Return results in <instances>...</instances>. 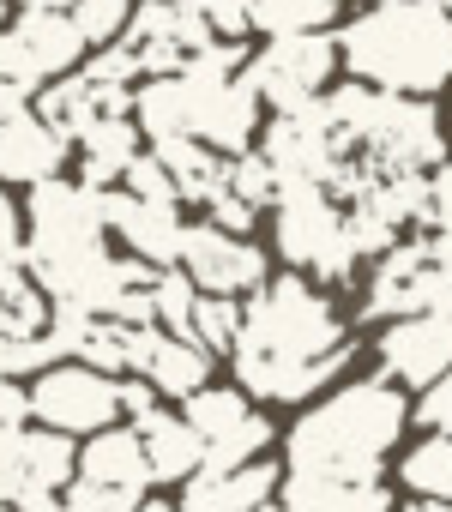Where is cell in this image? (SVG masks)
Masks as SVG:
<instances>
[{"instance_id": "30bf717a", "label": "cell", "mask_w": 452, "mask_h": 512, "mask_svg": "<svg viewBox=\"0 0 452 512\" xmlns=\"http://www.w3.org/2000/svg\"><path fill=\"white\" fill-rule=\"evenodd\" d=\"M260 151L272 157V169L284 175V187H296V181H320V187H326L332 169H338V157H344L350 145L338 139L326 103H302V109H278V115L266 121Z\"/></svg>"}, {"instance_id": "4316f807", "label": "cell", "mask_w": 452, "mask_h": 512, "mask_svg": "<svg viewBox=\"0 0 452 512\" xmlns=\"http://www.w3.org/2000/svg\"><path fill=\"white\" fill-rule=\"evenodd\" d=\"M193 302H199V284H193L181 266H157V278H151L157 326H163V332H187V326H193Z\"/></svg>"}, {"instance_id": "cb8c5ba5", "label": "cell", "mask_w": 452, "mask_h": 512, "mask_svg": "<svg viewBox=\"0 0 452 512\" xmlns=\"http://www.w3.org/2000/svg\"><path fill=\"white\" fill-rule=\"evenodd\" d=\"M187 410V422H193V434L211 446V440H223V434H230L242 416H248V398H242V386H199L193 398H181Z\"/></svg>"}, {"instance_id": "44dd1931", "label": "cell", "mask_w": 452, "mask_h": 512, "mask_svg": "<svg viewBox=\"0 0 452 512\" xmlns=\"http://www.w3.org/2000/svg\"><path fill=\"white\" fill-rule=\"evenodd\" d=\"M139 374L157 386V398H193V392L211 380V350H205L199 338H187V332H163V326H157L151 356H145Z\"/></svg>"}, {"instance_id": "d4e9b609", "label": "cell", "mask_w": 452, "mask_h": 512, "mask_svg": "<svg viewBox=\"0 0 452 512\" xmlns=\"http://www.w3.org/2000/svg\"><path fill=\"white\" fill-rule=\"evenodd\" d=\"M187 338H199L211 356H230L236 338H242V296H211V290H199Z\"/></svg>"}, {"instance_id": "9c48e42d", "label": "cell", "mask_w": 452, "mask_h": 512, "mask_svg": "<svg viewBox=\"0 0 452 512\" xmlns=\"http://www.w3.org/2000/svg\"><path fill=\"white\" fill-rule=\"evenodd\" d=\"M115 380L121 374H103L79 356H61L31 380V416L43 428H61V434H97V428L121 422V386Z\"/></svg>"}, {"instance_id": "ac0fdd59", "label": "cell", "mask_w": 452, "mask_h": 512, "mask_svg": "<svg viewBox=\"0 0 452 512\" xmlns=\"http://www.w3.org/2000/svg\"><path fill=\"white\" fill-rule=\"evenodd\" d=\"M73 476H85V482H103V488H121V494L145 500V488H151V458H145L139 428H121V422L97 428V434L79 446V470H73Z\"/></svg>"}, {"instance_id": "9a60e30c", "label": "cell", "mask_w": 452, "mask_h": 512, "mask_svg": "<svg viewBox=\"0 0 452 512\" xmlns=\"http://www.w3.org/2000/svg\"><path fill=\"white\" fill-rule=\"evenodd\" d=\"M67 151H73V139H61L37 109L0 121V181L7 187H37V181L61 175Z\"/></svg>"}, {"instance_id": "f1b7e54d", "label": "cell", "mask_w": 452, "mask_h": 512, "mask_svg": "<svg viewBox=\"0 0 452 512\" xmlns=\"http://www.w3.org/2000/svg\"><path fill=\"white\" fill-rule=\"evenodd\" d=\"M133 7H139V0H79V7H73V25L85 31L91 49H103V43H121V37H127Z\"/></svg>"}, {"instance_id": "8d00e7d4", "label": "cell", "mask_w": 452, "mask_h": 512, "mask_svg": "<svg viewBox=\"0 0 452 512\" xmlns=\"http://www.w3.org/2000/svg\"><path fill=\"white\" fill-rule=\"evenodd\" d=\"M19 7H55V13H73L79 0H19Z\"/></svg>"}, {"instance_id": "f35d334b", "label": "cell", "mask_w": 452, "mask_h": 512, "mask_svg": "<svg viewBox=\"0 0 452 512\" xmlns=\"http://www.w3.org/2000/svg\"><path fill=\"white\" fill-rule=\"evenodd\" d=\"M0 380H13V374H7V338H0Z\"/></svg>"}, {"instance_id": "1f68e13d", "label": "cell", "mask_w": 452, "mask_h": 512, "mask_svg": "<svg viewBox=\"0 0 452 512\" xmlns=\"http://www.w3.org/2000/svg\"><path fill=\"white\" fill-rule=\"evenodd\" d=\"M205 211H211V223L236 229V235H248V229H254V217H260V211H254V205H248L242 193H230V187H217V193L205 199Z\"/></svg>"}, {"instance_id": "836d02e7", "label": "cell", "mask_w": 452, "mask_h": 512, "mask_svg": "<svg viewBox=\"0 0 452 512\" xmlns=\"http://www.w3.org/2000/svg\"><path fill=\"white\" fill-rule=\"evenodd\" d=\"M0 260H25V229H19V205L0 187Z\"/></svg>"}, {"instance_id": "7a4b0ae2", "label": "cell", "mask_w": 452, "mask_h": 512, "mask_svg": "<svg viewBox=\"0 0 452 512\" xmlns=\"http://www.w3.org/2000/svg\"><path fill=\"white\" fill-rule=\"evenodd\" d=\"M338 55L362 85L434 97L452 85V7L446 0H374L368 13L338 25Z\"/></svg>"}, {"instance_id": "83f0119b", "label": "cell", "mask_w": 452, "mask_h": 512, "mask_svg": "<svg viewBox=\"0 0 452 512\" xmlns=\"http://www.w3.org/2000/svg\"><path fill=\"white\" fill-rule=\"evenodd\" d=\"M266 440H272V422L260 410H248L223 440L205 446V470H230V464H248V458H266Z\"/></svg>"}, {"instance_id": "7bdbcfd3", "label": "cell", "mask_w": 452, "mask_h": 512, "mask_svg": "<svg viewBox=\"0 0 452 512\" xmlns=\"http://www.w3.org/2000/svg\"><path fill=\"white\" fill-rule=\"evenodd\" d=\"M175 7H187V0H175Z\"/></svg>"}, {"instance_id": "ab89813d", "label": "cell", "mask_w": 452, "mask_h": 512, "mask_svg": "<svg viewBox=\"0 0 452 512\" xmlns=\"http://www.w3.org/2000/svg\"><path fill=\"white\" fill-rule=\"evenodd\" d=\"M13 25V13H7V0H0V31H7Z\"/></svg>"}, {"instance_id": "6da1fadb", "label": "cell", "mask_w": 452, "mask_h": 512, "mask_svg": "<svg viewBox=\"0 0 452 512\" xmlns=\"http://www.w3.org/2000/svg\"><path fill=\"white\" fill-rule=\"evenodd\" d=\"M236 386L254 398L302 404L326 380L344 374L350 362V332L338 308L308 284V278H266L242 302V338L230 350Z\"/></svg>"}, {"instance_id": "7c38bea8", "label": "cell", "mask_w": 452, "mask_h": 512, "mask_svg": "<svg viewBox=\"0 0 452 512\" xmlns=\"http://www.w3.org/2000/svg\"><path fill=\"white\" fill-rule=\"evenodd\" d=\"M380 368L398 386H434L452 368V314H398L380 332Z\"/></svg>"}, {"instance_id": "74e56055", "label": "cell", "mask_w": 452, "mask_h": 512, "mask_svg": "<svg viewBox=\"0 0 452 512\" xmlns=\"http://www.w3.org/2000/svg\"><path fill=\"white\" fill-rule=\"evenodd\" d=\"M133 512H175V506H163V500H139Z\"/></svg>"}, {"instance_id": "ffe728a7", "label": "cell", "mask_w": 452, "mask_h": 512, "mask_svg": "<svg viewBox=\"0 0 452 512\" xmlns=\"http://www.w3.org/2000/svg\"><path fill=\"white\" fill-rule=\"evenodd\" d=\"M133 428H139V440H145L151 482H187V476L205 464V440L193 434V422H187V416H169L163 404H151Z\"/></svg>"}, {"instance_id": "2e32d148", "label": "cell", "mask_w": 452, "mask_h": 512, "mask_svg": "<svg viewBox=\"0 0 452 512\" xmlns=\"http://www.w3.org/2000/svg\"><path fill=\"white\" fill-rule=\"evenodd\" d=\"M284 512H392V494L380 476L284 470Z\"/></svg>"}, {"instance_id": "4dcf8cb0", "label": "cell", "mask_w": 452, "mask_h": 512, "mask_svg": "<svg viewBox=\"0 0 452 512\" xmlns=\"http://www.w3.org/2000/svg\"><path fill=\"white\" fill-rule=\"evenodd\" d=\"M416 422H422V428H434V434H452V368H446L434 386H422Z\"/></svg>"}, {"instance_id": "e0dca14e", "label": "cell", "mask_w": 452, "mask_h": 512, "mask_svg": "<svg viewBox=\"0 0 452 512\" xmlns=\"http://www.w3.org/2000/svg\"><path fill=\"white\" fill-rule=\"evenodd\" d=\"M284 482L278 464L266 458H248V464H230V470H193L187 488H181V512H248V506H266V494Z\"/></svg>"}, {"instance_id": "e575fe53", "label": "cell", "mask_w": 452, "mask_h": 512, "mask_svg": "<svg viewBox=\"0 0 452 512\" xmlns=\"http://www.w3.org/2000/svg\"><path fill=\"white\" fill-rule=\"evenodd\" d=\"M31 85H19V79H7V73H0V121H13V115H25L31 109Z\"/></svg>"}, {"instance_id": "f546056e", "label": "cell", "mask_w": 452, "mask_h": 512, "mask_svg": "<svg viewBox=\"0 0 452 512\" xmlns=\"http://www.w3.org/2000/svg\"><path fill=\"white\" fill-rule=\"evenodd\" d=\"M187 7H193L217 37H248V13H254V0H187Z\"/></svg>"}, {"instance_id": "7402d4cb", "label": "cell", "mask_w": 452, "mask_h": 512, "mask_svg": "<svg viewBox=\"0 0 452 512\" xmlns=\"http://www.w3.org/2000/svg\"><path fill=\"white\" fill-rule=\"evenodd\" d=\"M338 0H254L248 31L260 37H296V31H332Z\"/></svg>"}, {"instance_id": "ba28073f", "label": "cell", "mask_w": 452, "mask_h": 512, "mask_svg": "<svg viewBox=\"0 0 452 512\" xmlns=\"http://www.w3.org/2000/svg\"><path fill=\"white\" fill-rule=\"evenodd\" d=\"M356 151H368L380 169H428L434 175L446 163V127H440L428 97L374 91V109H368V127H362Z\"/></svg>"}, {"instance_id": "d6a6232c", "label": "cell", "mask_w": 452, "mask_h": 512, "mask_svg": "<svg viewBox=\"0 0 452 512\" xmlns=\"http://www.w3.org/2000/svg\"><path fill=\"white\" fill-rule=\"evenodd\" d=\"M19 440H25V428L0 416V500L19 494Z\"/></svg>"}, {"instance_id": "d590c367", "label": "cell", "mask_w": 452, "mask_h": 512, "mask_svg": "<svg viewBox=\"0 0 452 512\" xmlns=\"http://www.w3.org/2000/svg\"><path fill=\"white\" fill-rule=\"evenodd\" d=\"M404 512H452V500H428V494H416Z\"/></svg>"}, {"instance_id": "b9f144b4", "label": "cell", "mask_w": 452, "mask_h": 512, "mask_svg": "<svg viewBox=\"0 0 452 512\" xmlns=\"http://www.w3.org/2000/svg\"><path fill=\"white\" fill-rule=\"evenodd\" d=\"M0 512H13V500H0Z\"/></svg>"}, {"instance_id": "8992f818", "label": "cell", "mask_w": 452, "mask_h": 512, "mask_svg": "<svg viewBox=\"0 0 452 512\" xmlns=\"http://www.w3.org/2000/svg\"><path fill=\"white\" fill-rule=\"evenodd\" d=\"M109 217H103V187L49 175L25 199V260H61V253L103 247Z\"/></svg>"}, {"instance_id": "5bb4252c", "label": "cell", "mask_w": 452, "mask_h": 512, "mask_svg": "<svg viewBox=\"0 0 452 512\" xmlns=\"http://www.w3.org/2000/svg\"><path fill=\"white\" fill-rule=\"evenodd\" d=\"M79 470V446L73 434L61 428H25L19 440V494H13V512H55L67 482Z\"/></svg>"}, {"instance_id": "277c9868", "label": "cell", "mask_w": 452, "mask_h": 512, "mask_svg": "<svg viewBox=\"0 0 452 512\" xmlns=\"http://www.w3.org/2000/svg\"><path fill=\"white\" fill-rule=\"evenodd\" d=\"M272 241L278 253L308 272V278H326V284H344L356 272V241H350V223H344V205L320 187V181H296L284 187V199L272 205Z\"/></svg>"}, {"instance_id": "3957f363", "label": "cell", "mask_w": 452, "mask_h": 512, "mask_svg": "<svg viewBox=\"0 0 452 512\" xmlns=\"http://www.w3.org/2000/svg\"><path fill=\"white\" fill-rule=\"evenodd\" d=\"M404 392L380 380H350L326 404H314L290 428V470H344V476H380V458L404 434Z\"/></svg>"}, {"instance_id": "52a82bcc", "label": "cell", "mask_w": 452, "mask_h": 512, "mask_svg": "<svg viewBox=\"0 0 452 512\" xmlns=\"http://www.w3.org/2000/svg\"><path fill=\"white\" fill-rule=\"evenodd\" d=\"M338 31H296V37H266L260 55H248V79L260 91V103L272 109H302V103H320L332 91V73H338Z\"/></svg>"}, {"instance_id": "8fae6325", "label": "cell", "mask_w": 452, "mask_h": 512, "mask_svg": "<svg viewBox=\"0 0 452 512\" xmlns=\"http://www.w3.org/2000/svg\"><path fill=\"white\" fill-rule=\"evenodd\" d=\"M181 272L211 296H254L266 284V253L248 235L205 217V223H187L181 235Z\"/></svg>"}, {"instance_id": "d6986e66", "label": "cell", "mask_w": 452, "mask_h": 512, "mask_svg": "<svg viewBox=\"0 0 452 512\" xmlns=\"http://www.w3.org/2000/svg\"><path fill=\"white\" fill-rule=\"evenodd\" d=\"M139 139H145V127L133 121V115H97L85 133H79V181H91V187H121V175H127V163L139 157Z\"/></svg>"}, {"instance_id": "5b68a950", "label": "cell", "mask_w": 452, "mask_h": 512, "mask_svg": "<svg viewBox=\"0 0 452 512\" xmlns=\"http://www.w3.org/2000/svg\"><path fill=\"white\" fill-rule=\"evenodd\" d=\"M368 320H398V314H452V253L440 235L392 241L362 296Z\"/></svg>"}, {"instance_id": "60d3db41", "label": "cell", "mask_w": 452, "mask_h": 512, "mask_svg": "<svg viewBox=\"0 0 452 512\" xmlns=\"http://www.w3.org/2000/svg\"><path fill=\"white\" fill-rule=\"evenodd\" d=\"M248 512H284V506H248Z\"/></svg>"}, {"instance_id": "484cf974", "label": "cell", "mask_w": 452, "mask_h": 512, "mask_svg": "<svg viewBox=\"0 0 452 512\" xmlns=\"http://www.w3.org/2000/svg\"><path fill=\"white\" fill-rule=\"evenodd\" d=\"M223 187L242 193L254 211H272V205L284 199V175L272 169L266 151H242V157H230V181H223Z\"/></svg>"}, {"instance_id": "603a6c76", "label": "cell", "mask_w": 452, "mask_h": 512, "mask_svg": "<svg viewBox=\"0 0 452 512\" xmlns=\"http://www.w3.org/2000/svg\"><path fill=\"white\" fill-rule=\"evenodd\" d=\"M398 482H404L410 494L452 500V434H428L422 446H410L404 464H398Z\"/></svg>"}, {"instance_id": "4fadbf2b", "label": "cell", "mask_w": 452, "mask_h": 512, "mask_svg": "<svg viewBox=\"0 0 452 512\" xmlns=\"http://www.w3.org/2000/svg\"><path fill=\"white\" fill-rule=\"evenodd\" d=\"M103 217L127 241V253H139V260H151V266H181V235H187L181 205L139 199L127 187H103Z\"/></svg>"}]
</instances>
